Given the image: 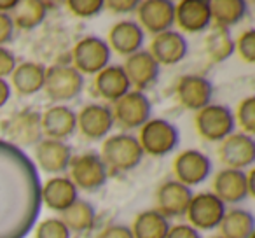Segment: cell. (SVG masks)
<instances>
[{
    "mask_svg": "<svg viewBox=\"0 0 255 238\" xmlns=\"http://www.w3.org/2000/svg\"><path fill=\"white\" fill-rule=\"evenodd\" d=\"M40 205L35 165L21 149L0 140V238H25Z\"/></svg>",
    "mask_w": 255,
    "mask_h": 238,
    "instance_id": "6da1fadb",
    "label": "cell"
},
{
    "mask_svg": "<svg viewBox=\"0 0 255 238\" xmlns=\"http://www.w3.org/2000/svg\"><path fill=\"white\" fill-rule=\"evenodd\" d=\"M133 238H166L170 231V221L156 209L143 210L133 219L131 224Z\"/></svg>",
    "mask_w": 255,
    "mask_h": 238,
    "instance_id": "83f0119b",
    "label": "cell"
},
{
    "mask_svg": "<svg viewBox=\"0 0 255 238\" xmlns=\"http://www.w3.org/2000/svg\"><path fill=\"white\" fill-rule=\"evenodd\" d=\"M61 221H63L65 226L75 233H82V231H88L95 226L96 221V210L88 200L77 198L67 210L61 212Z\"/></svg>",
    "mask_w": 255,
    "mask_h": 238,
    "instance_id": "f1b7e54d",
    "label": "cell"
},
{
    "mask_svg": "<svg viewBox=\"0 0 255 238\" xmlns=\"http://www.w3.org/2000/svg\"><path fill=\"white\" fill-rule=\"evenodd\" d=\"M14 37V23H12L11 14L0 12V46L9 44Z\"/></svg>",
    "mask_w": 255,
    "mask_h": 238,
    "instance_id": "74e56055",
    "label": "cell"
},
{
    "mask_svg": "<svg viewBox=\"0 0 255 238\" xmlns=\"http://www.w3.org/2000/svg\"><path fill=\"white\" fill-rule=\"evenodd\" d=\"M136 139L143 154L159 158L175 151V147L180 142V133L173 123L166 121L163 117H150L140 128Z\"/></svg>",
    "mask_w": 255,
    "mask_h": 238,
    "instance_id": "277c9868",
    "label": "cell"
},
{
    "mask_svg": "<svg viewBox=\"0 0 255 238\" xmlns=\"http://www.w3.org/2000/svg\"><path fill=\"white\" fill-rule=\"evenodd\" d=\"M213 195L226 205H236L250 196L248 191L247 174L243 170H233V168H224L217 172L212 182Z\"/></svg>",
    "mask_w": 255,
    "mask_h": 238,
    "instance_id": "d6986e66",
    "label": "cell"
},
{
    "mask_svg": "<svg viewBox=\"0 0 255 238\" xmlns=\"http://www.w3.org/2000/svg\"><path fill=\"white\" fill-rule=\"evenodd\" d=\"M35 238H70L72 233L60 217H46L35 226Z\"/></svg>",
    "mask_w": 255,
    "mask_h": 238,
    "instance_id": "836d02e7",
    "label": "cell"
},
{
    "mask_svg": "<svg viewBox=\"0 0 255 238\" xmlns=\"http://www.w3.org/2000/svg\"><path fill=\"white\" fill-rule=\"evenodd\" d=\"M234 51H238L240 58L245 63H255V30L248 28L240 35V39L234 42Z\"/></svg>",
    "mask_w": 255,
    "mask_h": 238,
    "instance_id": "d590c367",
    "label": "cell"
},
{
    "mask_svg": "<svg viewBox=\"0 0 255 238\" xmlns=\"http://www.w3.org/2000/svg\"><path fill=\"white\" fill-rule=\"evenodd\" d=\"M138 25L143 32L152 35L171 30L175 25V4L170 0H145L136 5Z\"/></svg>",
    "mask_w": 255,
    "mask_h": 238,
    "instance_id": "7c38bea8",
    "label": "cell"
},
{
    "mask_svg": "<svg viewBox=\"0 0 255 238\" xmlns=\"http://www.w3.org/2000/svg\"><path fill=\"white\" fill-rule=\"evenodd\" d=\"M149 53L159 63V67L161 65H177L187 56L189 44L180 32L166 30L159 35H154L149 46Z\"/></svg>",
    "mask_w": 255,
    "mask_h": 238,
    "instance_id": "7402d4cb",
    "label": "cell"
},
{
    "mask_svg": "<svg viewBox=\"0 0 255 238\" xmlns=\"http://www.w3.org/2000/svg\"><path fill=\"white\" fill-rule=\"evenodd\" d=\"M79 198V189L68 177H51L40 186V203L54 212L67 210Z\"/></svg>",
    "mask_w": 255,
    "mask_h": 238,
    "instance_id": "cb8c5ba5",
    "label": "cell"
},
{
    "mask_svg": "<svg viewBox=\"0 0 255 238\" xmlns=\"http://www.w3.org/2000/svg\"><path fill=\"white\" fill-rule=\"evenodd\" d=\"M121 67H123L131 88H135V91H142V93L145 89L152 88L161 74L159 63L145 49H140L135 54H131V56H128L126 61Z\"/></svg>",
    "mask_w": 255,
    "mask_h": 238,
    "instance_id": "9a60e30c",
    "label": "cell"
},
{
    "mask_svg": "<svg viewBox=\"0 0 255 238\" xmlns=\"http://www.w3.org/2000/svg\"><path fill=\"white\" fill-rule=\"evenodd\" d=\"M213 238H222V237H213Z\"/></svg>",
    "mask_w": 255,
    "mask_h": 238,
    "instance_id": "ee69618b",
    "label": "cell"
},
{
    "mask_svg": "<svg viewBox=\"0 0 255 238\" xmlns=\"http://www.w3.org/2000/svg\"><path fill=\"white\" fill-rule=\"evenodd\" d=\"M175 23L185 33L205 32L212 25L208 0H182L175 4Z\"/></svg>",
    "mask_w": 255,
    "mask_h": 238,
    "instance_id": "44dd1931",
    "label": "cell"
},
{
    "mask_svg": "<svg viewBox=\"0 0 255 238\" xmlns=\"http://www.w3.org/2000/svg\"><path fill=\"white\" fill-rule=\"evenodd\" d=\"M98 238H133V233L129 230V226L124 224H110L107 226L102 233L98 235Z\"/></svg>",
    "mask_w": 255,
    "mask_h": 238,
    "instance_id": "60d3db41",
    "label": "cell"
},
{
    "mask_svg": "<svg viewBox=\"0 0 255 238\" xmlns=\"http://www.w3.org/2000/svg\"><path fill=\"white\" fill-rule=\"evenodd\" d=\"M2 133L7 142L18 149L35 147L44 139L40 128V114L37 110H19L2 123Z\"/></svg>",
    "mask_w": 255,
    "mask_h": 238,
    "instance_id": "8992f818",
    "label": "cell"
},
{
    "mask_svg": "<svg viewBox=\"0 0 255 238\" xmlns=\"http://www.w3.org/2000/svg\"><path fill=\"white\" fill-rule=\"evenodd\" d=\"M191 200V188L180 184L178 181H166L157 188L156 210L159 214H163L166 219H170V217H184L187 214Z\"/></svg>",
    "mask_w": 255,
    "mask_h": 238,
    "instance_id": "e0dca14e",
    "label": "cell"
},
{
    "mask_svg": "<svg viewBox=\"0 0 255 238\" xmlns=\"http://www.w3.org/2000/svg\"><path fill=\"white\" fill-rule=\"evenodd\" d=\"M166 238H201V233L191 226V224H175L170 226Z\"/></svg>",
    "mask_w": 255,
    "mask_h": 238,
    "instance_id": "ab89813d",
    "label": "cell"
},
{
    "mask_svg": "<svg viewBox=\"0 0 255 238\" xmlns=\"http://www.w3.org/2000/svg\"><path fill=\"white\" fill-rule=\"evenodd\" d=\"M11 98V86L5 79H0V109L5 105Z\"/></svg>",
    "mask_w": 255,
    "mask_h": 238,
    "instance_id": "b9f144b4",
    "label": "cell"
},
{
    "mask_svg": "<svg viewBox=\"0 0 255 238\" xmlns=\"http://www.w3.org/2000/svg\"><path fill=\"white\" fill-rule=\"evenodd\" d=\"M47 16V4L42 0H21L12 11V23L14 28L32 30L37 28Z\"/></svg>",
    "mask_w": 255,
    "mask_h": 238,
    "instance_id": "1f68e13d",
    "label": "cell"
},
{
    "mask_svg": "<svg viewBox=\"0 0 255 238\" xmlns=\"http://www.w3.org/2000/svg\"><path fill=\"white\" fill-rule=\"evenodd\" d=\"M177 98L184 109L187 110H201L203 107L210 105L213 96V86L206 77L198 74H187L180 77L177 84Z\"/></svg>",
    "mask_w": 255,
    "mask_h": 238,
    "instance_id": "ac0fdd59",
    "label": "cell"
},
{
    "mask_svg": "<svg viewBox=\"0 0 255 238\" xmlns=\"http://www.w3.org/2000/svg\"><path fill=\"white\" fill-rule=\"evenodd\" d=\"M145 42V32L133 19H123L116 23L109 32V47L121 56H131L142 49Z\"/></svg>",
    "mask_w": 255,
    "mask_h": 238,
    "instance_id": "603a6c76",
    "label": "cell"
},
{
    "mask_svg": "<svg viewBox=\"0 0 255 238\" xmlns=\"http://www.w3.org/2000/svg\"><path fill=\"white\" fill-rule=\"evenodd\" d=\"M16 65V56L11 49H7L5 46H0V79L9 77L14 72Z\"/></svg>",
    "mask_w": 255,
    "mask_h": 238,
    "instance_id": "8d00e7d4",
    "label": "cell"
},
{
    "mask_svg": "<svg viewBox=\"0 0 255 238\" xmlns=\"http://www.w3.org/2000/svg\"><path fill=\"white\" fill-rule=\"evenodd\" d=\"M105 7L110 12H116V14H126V12H131L136 9L138 2L136 0H107L103 2Z\"/></svg>",
    "mask_w": 255,
    "mask_h": 238,
    "instance_id": "f35d334b",
    "label": "cell"
},
{
    "mask_svg": "<svg viewBox=\"0 0 255 238\" xmlns=\"http://www.w3.org/2000/svg\"><path fill=\"white\" fill-rule=\"evenodd\" d=\"M95 89L102 98L114 103L131 91V84L121 65H107L95 75Z\"/></svg>",
    "mask_w": 255,
    "mask_h": 238,
    "instance_id": "d4e9b609",
    "label": "cell"
},
{
    "mask_svg": "<svg viewBox=\"0 0 255 238\" xmlns=\"http://www.w3.org/2000/svg\"><path fill=\"white\" fill-rule=\"evenodd\" d=\"M40 128L46 139L65 142L77 130V114L67 105H53L40 114Z\"/></svg>",
    "mask_w": 255,
    "mask_h": 238,
    "instance_id": "ffe728a7",
    "label": "cell"
},
{
    "mask_svg": "<svg viewBox=\"0 0 255 238\" xmlns=\"http://www.w3.org/2000/svg\"><path fill=\"white\" fill-rule=\"evenodd\" d=\"M67 7L77 18H93L105 9L103 0H68Z\"/></svg>",
    "mask_w": 255,
    "mask_h": 238,
    "instance_id": "e575fe53",
    "label": "cell"
},
{
    "mask_svg": "<svg viewBox=\"0 0 255 238\" xmlns=\"http://www.w3.org/2000/svg\"><path fill=\"white\" fill-rule=\"evenodd\" d=\"M219 230L222 238H252L255 230L254 214L245 209L226 210Z\"/></svg>",
    "mask_w": 255,
    "mask_h": 238,
    "instance_id": "4316f807",
    "label": "cell"
},
{
    "mask_svg": "<svg viewBox=\"0 0 255 238\" xmlns=\"http://www.w3.org/2000/svg\"><path fill=\"white\" fill-rule=\"evenodd\" d=\"M72 147L67 142L53 139H42L33 149L37 167L46 174H63L68 170L72 160Z\"/></svg>",
    "mask_w": 255,
    "mask_h": 238,
    "instance_id": "2e32d148",
    "label": "cell"
},
{
    "mask_svg": "<svg viewBox=\"0 0 255 238\" xmlns=\"http://www.w3.org/2000/svg\"><path fill=\"white\" fill-rule=\"evenodd\" d=\"M175 181L192 188L205 182L212 174V160L198 149H185L173 160Z\"/></svg>",
    "mask_w": 255,
    "mask_h": 238,
    "instance_id": "8fae6325",
    "label": "cell"
},
{
    "mask_svg": "<svg viewBox=\"0 0 255 238\" xmlns=\"http://www.w3.org/2000/svg\"><path fill=\"white\" fill-rule=\"evenodd\" d=\"M18 5V0H0V12H4V14H9L12 12Z\"/></svg>",
    "mask_w": 255,
    "mask_h": 238,
    "instance_id": "7bdbcfd3",
    "label": "cell"
},
{
    "mask_svg": "<svg viewBox=\"0 0 255 238\" xmlns=\"http://www.w3.org/2000/svg\"><path fill=\"white\" fill-rule=\"evenodd\" d=\"M212 21L217 26L227 28L234 26L247 16V2L243 0H213L210 2Z\"/></svg>",
    "mask_w": 255,
    "mask_h": 238,
    "instance_id": "4dcf8cb0",
    "label": "cell"
},
{
    "mask_svg": "<svg viewBox=\"0 0 255 238\" xmlns=\"http://www.w3.org/2000/svg\"><path fill=\"white\" fill-rule=\"evenodd\" d=\"M196 132L199 133L206 142H222L226 137L234 132V114L229 107L219 105V103H210L198 110L194 116Z\"/></svg>",
    "mask_w": 255,
    "mask_h": 238,
    "instance_id": "5b68a950",
    "label": "cell"
},
{
    "mask_svg": "<svg viewBox=\"0 0 255 238\" xmlns=\"http://www.w3.org/2000/svg\"><path fill=\"white\" fill-rule=\"evenodd\" d=\"M143 151L138 139L129 133H117L103 140L100 158L105 163L109 174H124L136 168L143 160Z\"/></svg>",
    "mask_w": 255,
    "mask_h": 238,
    "instance_id": "7a4b0ae2",
    "label": "cell"
},
{
    "mask_svg": "<svg viewBox=\"0 0 255 238\" xmlns=\"http://www.w3.org/2000/svg\"><path fill=\"white\" fill-rule=\"evenodd\" d=\"M112 109L105 103H89L77 114V128L86 140H102L114 128Z\"/></svg>",
    "mask_w": 255,
    "mask_h": 238,
    "instance_id": "5bb4252c",
    "label": "cell"
},
{
    "mask_svg": "<svg viewBox=\"0 0 255 238\" xmlns=\"http://www.w3.org/2000/svg\"><path fill=\"white\" fill-rule=\"evenodd\" d=\"M217 154H219L220 163L226 165V168H233V170L250 168L255 161L254 137H248L241 132L231 133L220 142Z\"/></svg>",
    "mask_w": 255,
    "mask_h": 238,
    "instance_id": "4fadbf2b",
    "label": "cell"
},
{
    "mask_svg": "<svg viewBox=\"0 0 255 238\" xmlns=\"http://www.w3.org/2000/svg\"><path fill=\"white\" fill-rule=\"evenodd\" d=\"M84 88V75L67 63H56L46 70L44 79V91L51 102L61 105L63 102H70Z\"/></svg>",
    "mask_w": 255,
    "mask_h": 238,
    "instance_id": "3957f363",
    "label": "cell"
},
{
    "mask_svg": "<svg viewBox=\"0 0 255 238\" xmlns=\"http://www.w3.org/2000/svg\"><path fill=\"white\" fill-rule=\"evenodd\" d=\"M234 123H238L241 133L252 137L255 133V96H247L240 102L234 116Z\"/></svg>",
    "mask_w": 255,
    "mask_h": 238,
    "instance_id": "d6a6232c",
    "label": "cell"
},
{
    "mask_svg": "<svg viewBox=\"0 0 255 238\" xmlns=\"http://www.w3.org/2000/svg\"><path fill=\"white\" fill-rule=\"evenodd\" d=\"M110 109L114 123H117L123 130H140L150 119L152 103L145 93L131 89L123 98L114 102V107Z\"/></svg>",
    "mask_w": 255,
    "mask_h": 238,
    "instance_id": "ba28073f",
    "label": "cell"
},
{
    "mask_svg": "<svg viewBox=\"0 0 255 238\" xmlns=\"http://www.w3.org/2000/svg\"><path fill=\"white\" fill-rule=\"evenodd\" d=\"M70 181L75 184L77 189L88 193H95L100 188H103L109 179V170L105 163L102 161L98 153H84L79 156H72L70 165Z\"/></svg>",
    "mask_w": 255,
    "mask_h": 238,
    "instance_id": "52a82bcc",
    "label": "cell"
},
{
    "mask_svg": "<svg viewBox=\"0 0 255 238\" xmlns=\"http://www.w3.org/2000/svg\"><path fill=\"white\" fill-rule=\"evenodd\" d=\"M205 51L212 63H222L234 53V40L231 32L222 26L213 25V28L205 37Z\"/></svg>",
    "mask_w": 255,
    "mask_h": 238,
    "instance_id": "f546056e",
    "label": "cell"
},
{
    "mask_svg": "<svg viewBox=\"0 0 255 238\" xmlns=\"http://www.w3.org/2000/svg\"><path fill=\"white\" fill-rule=\"evenodd\" d=\"M46 79V67L37 61H23L16 65L11 74V82L14 91L19 96H32L44 88Z\"/></svg>",
    "mask_w": 255,
    "mask_h": 238,
    "instance_id": "484cf974",
    "label": "cell"
},
{
    "mask_svg": "<svg viewBox=\"0 0 255 238\" xmlns=\"http://www.w3.org/2000/svg\"><path fill=\"white\" fill-rule=\"evenodd\" d=\"M110 54L112 51L105 40L96 35H88L74 46L72 61L82 75H96L110 63Z\"/></svg>",
    "mask_w": 255,
    "mask_h": 238,
    "instance_id": "9c48e42d",
    "label": "cell"
},
{
    "mask_svg": "<svg viewBox=\"0 0 255 238\" xmlns=\"http://www.w3.org/2000/svg\"><path fill=\"white\" fill-rule=\"evenodd\" d=\"M224 214H226V205L212 191H203L192 195L185 216L194 230L212 231L219 228Z\"/></svg>",
    "mask_w": 255,
    "mask_h": 238,
    "instance_id": "30bf717a",
    "label": "cell"
}]
</instances>
